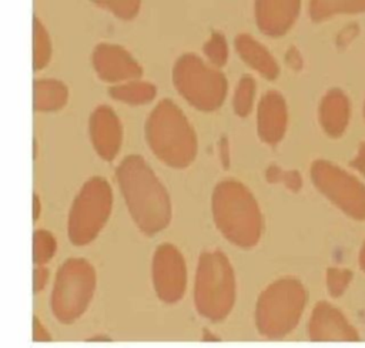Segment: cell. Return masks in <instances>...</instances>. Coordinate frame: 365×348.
I'll return each instance as SVG.
<instances>
[{"label":"cell","instance_id":"6da1fadb","mask_svg":"<svg viewBox=\"0 0 365 348\" xmlns=\"http://www.w3.org/2000/svg\"><path fill=\"white\" fill-rule=\"evenodd\" d=\"M115 174L127 207L140 228L147 232L158 230L164 220L163 193L143 158H124Z\"/></svg>","mask_w":365,"mask_h":348},{"label":"cell","instance_id":"7a4b0ae2","mask_svg":"<svg viewBox=\"0 0 365 348\" xmlns=\"http://www.w3.org/2000/svg\"><path fill=\"white\" fill-rule=\"evenodd\" d=\"M97 275L90 261L68 258L57 270L50 308L53 317L61 324H73L87 311L93 301Z\"/></svg>","mask_w":365,"mask_h":348},{"label":"cell","instance_id":"3957f363","mask_svg":"<svg viewBox=\"0 0 365 348\" xmlns=\"http://www.w3.org/2000/svg\"><path fill=\"white\" fill-rule=\"evenodd\" d=\"M113 208V193L106 178H88L77 193L68 211L67 235L73 245L93 242L104 228Z\"/></svg>","mask_w":365,"mask_h":348},{"label":"cell","instance_id":"277c9868","mask_svg":"<svg viewBox=\"0 0 365 348\" xmlns=\"http://www.w3.org/2000/svg\"><path fill=\"white\" fill-rule=\"evenodd\" d=\"M147 138L153 151L164 161L180 163L190 158L194 138L181 113L170 103L163 101L147 123Z\"/></svg>","mask_w":365,"mask_h":348},{"label":"cell","instance_id":"5b68a950","mask_svg":"<svg viewBox=\"0 0 365 348\" xmlns=\"http://www.w3.org/2000/svg\"><path fill=\"white\" fill-rule=\"evenodd\" d=\"M175 84L181 93L202 108H212L224 97V78L194 57L182 58L175 67Z\"/></svg>","mask_w":365,"mask_h":348},{"label":"cell","instance_id":"8992f818","mask_svg":"<svg viewBox=\"0 0 365 348\" xmlns=\"http://www.w3.org/2000/svg\"><path fill=\"white\" fill-rule=\"evenodd\" d=\"M91 63L98 78L106 83L120 84L137 80L141 76L138 63L117 44H97L91 54Z\"/></svg>","mask_w":365,"mask_h":348},{"label":"cell","instance_id":"52a82bcc","mask_svg":"<svg viewBox=\"0 0 365 348\" xmlns=\"http://www.w3.org/2000/svg\"><path fill=\"white\" fill-rule=\"evenodd\" d=\"M90 141L96 153L106 161H111L120 151L123 128L115 111L108 106H98L88 121Z\"/></svg>","mask_w":365,"mask_h":348},{"label":"cell","instance_id":"ba28073f","mask_svg":"<svg viewBox=\"0 0 365 348\" xmlns=\"http://www.w3.org/2000/svg\"><path fill=\"white\" fill-rule=\"evenodd\" d=\"M299 0H257V19L269 34L284 33L297 17Z\"/></svg>","mask_w":365,"mask_h":348},{"label":"cell","instance_id":"9c48e42d","mask_svg":"<svg viewBox=\"0 0 365 348\" xmlns=\"http://www.w3.org/2000/svg\"><path fill=\"white\" fill-rule=\"evenodd\" d=\"M68 100L67 86L57 78H37L33 83V108L37 113L61 110Z\"/></svg>","mask_w":365,"mask_h":348},{"label":"cell","instance_id":"30bf717a","mask_svg":"<svg viewBox=\"0 0 365 348\" xmlns=\"http://www.w3.org/2000/svg\"><path fill=\"white\" fill-rule=\"evenodd\" d=\"M285 124V110L281 98L275 94L267 96L261 106L259 127L267 140L279 138Z\"/></svg>","mask_w":365,"mask_h":348},{"label":"cell","instance_id":"8fae6325","mask_svg":"<svg viewBox=\"0 0 365 348\" xmlns=\"http://www.w3.org/2000/svg\"><path fill=\"white\" fill-rule=\"evenodd\" d=\"M110 96L111 98L127 104H144L155 96V88L148 83L131 80L114 84L110 88Z\"/></svg>","mask_w":365,"mask_h":348},{"label":"cell","instance_id":"7c38bea8","mask_svg":"<svg viewBox=\"0 0 365 348\" xmlns=\"http://www.w3.org/2000/svg\"><path fill=\"white\" fill-rule=\"evenodd\" d=\"M51 40L44 24L34 17L33 19V68L36 71L43 70L51 60Z\"/></svg>","mask_w":365,"mask_h":348},{"label":"cell","instance_id":"4fadbf2b","mask_svg":"<svg viewBox=\"0 0 365 348\" xmlns=\"http://www.w3.org/2000/svg\"><path fill=\"white\" fill-rule=\"evenodd\" d=\"M322 118L329 133L338 134L345 127L346 101L341 94L334 93L327 97L322 107Z\"/></svg>","mask_w":365,"mask_h":348},{"label":"cell","instance_id":"5bb4252c","mask_svg":"<svg viewBox=\"0 0 365 348\" xmlns=\"http://www.w3.org/2000/svg\"><path fill=\"white\" fill-rule=\"evenodd\" d=\"M238 48H240L241 54L244 56V58H247L261 73H264L269 77H272L275 74L277 68H275V64L271 60L269 54L265 53V50L259 44L252 41L250 37L241 36L238 39Z\"/></svg>","mask_w":365,"mask_h":348},{"label":"cell","instance_id":"9a60e30c","mask_svg":"<svg viewBox=\"0 0 365 348\" xmlns=\"http://www.w3.org/2000/svg\"><path fill=\"white\" fill-rule=\"evenodd\" d=\"M365 10V0H311V16L317 20L335 13H356Z\"/></svg>","mask_w":365,"mask_h":348},{"label":"cell","instance_id":"2e32d148","mask_svg":"<svg viewBox=\"0 0 365 348\" xmlns=\"http://www.w3.org/2000/svg\"><path fill=\"white\" fill-rule=\"evenodd\" d=\"M57 251V241L54 235L44 228H37L33 232V262L36 265H46L51 261Z\"/></svg>","mask_w":365,"mask_h":348},{"label":"cell","instance_id":"e0dca14e","mask_svg":"<svg viewBox=\"0 0 365 348\" xmlns=\"http://www.w3.org/2000/svg\"><path fill=\"white\" fill-rule=\"evenodd\" d=\"M96 6L110 11L111 14L128 20L133 19L140 9L141 0H90Z\"/></svg>","mask_w":365,"mask_h":348},{"label":"cell","instance_id":"ac0fdd59","mask_svg":"<svg viewBox=\"0 0 365 348\" xmlns=\"http://www.w3.org/2000/svg\"><path fill=\"white\" fill-rule=\"evenodd\" d=\"M251 97H252V83L250 78H244L237 94V110L240 113H247L251 106Z\"/></svg>","mask_w":365,"mask_h":348},{"label":"cell","instance_id":"d6986e66","mask_svg":"<svg viewBox=\"0 0 365 348\" xmlns=\"http://www.w3.org/2000/svg\"><path fill=\"white\" fill-rule=\"evenodd\" d=\"M207 53L208 56L217 61V63H222L225 60V47H224V41L215 36L211 43L207 46Z\"/></svg>","mask_w":365,"mask_h":348},{"label":"cell","instance_id":"ffe728a7","mask_svg":"<svg viewBox=\"0 0 365 348\" xmlns=\"http://www.w3.org/2000/svg\"><path fill=\"white\" fill-rule=\"evenodd\" d=\"M48 280V270L46 268V265H36L34 271H33V291L34 292H40Z\"/></svg>","mask_w":365,"mask_h":348},{"label":"cell","instance_id":"44dd1931","mask_svg":"<svg viewBox=\"0 0 365 348\" xmlns=\"http://www.w3.org/2000/svg\"><path fill=\"white\" fill-rule=\"evenodd\" d=\"M53 338L48 332V329L43 325V322L34 317L33 318V341L36 342H50Z\"/></svg>","mask_w":365,"mask_h":348},{"label":"cell","instance_id":"7402d4cb","mask_svg":"<svg viewBox=\"0 0 365 348\" xmlns=\"http://www.w3.org/2000/svg\"><path fill=\"white\" fill-rule=\"evenodd\" d=\"M40 210H41V203H40L38 195L34 193V194H33V220H34V221L38 220V217H40Z\"/></svg>","mask_w":365,"mask_h":348},{"label":"cell","instance_id":"603a6c76","mask_svg":"<svg viewBox=\"0 0 365 348\" xmlns=\"http://www.w3.org/2000/svg\"><path fill=\"white\" fill-rule=\"evenodd\" d=\"M104 341V339H110L108 337H104V335H96V337H90L88 341Z\"/></svg>","mask_w":365,"mask_h":348}]
</instances>
